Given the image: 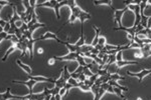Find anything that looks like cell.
<instances>
[{"instance_id": "1", "label": "cell", "mask_w": 151, "mask_h": 100, "mask_svg": "<svg viewBox=\"0 0 151 100\" xmlns=\"http://www.w3.org/2000/svg\"><path fill=\"white\" fill-rule=\"evenodd\" d=\"M92 16L91 14H89L88 12L84 11V10L81 9L80 6H76V7L72 8L71 9V15H70V18L69 20L64 24L63 26L67 25V24H73L76 20H80L81 21V24H84V22L86 21L87 19H90Z\"/></svg>"}, {"instance_id": "2", "label": "cell", "mask_w": 151, "mask_h": 100, "mask_svg": "<svg viewBox=\"0 0 151 100\" xmlns=\"http://www.w3.org/2000/svg\"><path fill=\"white\" fill-rule=\"evenodd\" d=\"M71 0H64V1H56V0H50V1H46L42 2V3L36 5V7H48V8H52L56 12V16L58 19L61 18V14H60V8L63 7L65 5H70Z\"/></svg>"}, {"instance_id": "3", "label": "cell", "mask_w": 151, "mask_h": 100, "mask_svg": "<svg viewBox=\"0 0 151 100\" xmlns=\"http://www.w3.org/2000/svg\"><path fill=\"white\" fill-rule=\"evenodd\" d=\"M62 28L63 27H61L60 29H58V32H60ZM58 32H56V33H52V32H48H48H46L44 34H42L40 37H38V40H39V41H41V40H46V39H54V40H56V42H58V43L65 44V45H66L67 41H63V40H61V39H58V36H56Z\"/></svg>"}, {"instance_id": "4", "label": "cell", "mask_w": 151, "mask_h": 100, "mask_svg": "<svg viewBox=\"0 0 151 100\" xmlns=\"http://www.w3.org/2000/svg\"><path fill=\"white\" fill-rule=\"evenodd\" d=\"M81 53L78 52H70L65 56H54V60H60V61H77V58Z\"/></svg>"}, {"instance_id": "5", "label": "cell", "mask_w": 151, "mask_h": 100, "mask_svg": "<svg viewBox=\"0 0 151 100\" xmlns=\"http://www.w3.org/2000/svg\"><path fill=\"white\" fill-rule=\"evenodd\" d=\"M16 50H20V51L22 52V43H21V41L17 42V43H12L11 47H10L9 49L6 51L5 55H4V56L2 57V59H1L2 62H5L6 59L8 58V56H9V55L11 54L12 52H14V51H16Z\"/></svg>"}, {"instance_id": "6", "label": "cell", "mask_w": 151, "mask_h": 100, "mask_svg": "<svg viewBox=\"0 0 151 100\" xmlns=\"http://www.w3.org/2000/svg\"><path fill=\"white\" fill-rule=\"evenodd\" d=\"M128 7H125L123 8V9H115L114 10V12H115V14H114V23L115 24H119V27L120 26H122V17H123L124 13H125L126 11H128Z\"/></svg>"}, {"instance_id": "7", "label": "cell", "mask_w": 151, "mask_h": 100, "mask_svg": "<svg viewBox=\"0 0 151 100\" xmlns=\"http://www.w3.org/2000/svg\"><path fill=\"white\" fill-rule=\"evenodd\" d=\"M11 89L7 88L5 92L0 93V100H9V99H16V100H23V96H17V95H13L11 92Z\"/></svg>"}, {"instance_id": "8", "label": "cell", "mask_w": 151, "mask_h": 100, "mask_svg": "<svg viewBox=\"0 0 151 100\" xmlns=\"http://www.w3.org/2000/svg\"><path fill=\"white\" fill-rule=\"evenodd\" d=\"M127 74L130 75V76L137 77V78L139 79V83H141L144 77L147 76V75H151V69H143V70L139 73H132L130 72V71H127Z\"/></svg>"}, {"instance_id": "9", "label": "cell", "mask_w": 151, "mask_h": 100, "mask_svg": "<svg viewBox=\"0 0 151 100\" xmlns=\"http://www.w3.org/2000/svg\"><path fill=\"white\" fill-rule=\"evenodd\" d=\"M29 80H34L35 82H50L56 84V79H52V77L46 76H33V75H28Z\"/></svg>"}, {"instance_id": "10", "label": "cell", "mask_w": 151, "mask_h": 100, "mask_svg": "<svg viewBox=\"0 0 151 100\" xmlns=\"http://www.w3.org/2000/svg\"><path fill=\"white\" fill-rule=\"evenodd\" d=\"M46 95L44 92L40 93H28L27 95H24L23 98L26 100H44L46 99Z\"/></svg>"}, {"instance_id": "11", "label": "cell", "mask_w": 151, "mask_h": 100, "mask_svg": "<svg viewBox=\"0 0 151 100\" xmlns=\"http://www.w3.org/2000/svg\"><path fill=\"white\" fill-rule=\"evenodd\" d=\"M12 83H17V84H24L28 87L29 89V93H33V86L37 82H35L34 80H28V81H20V80H12Z\"/></svg>"}, {"instance_id": "12", "label": "cell", "mask_w": 151, "mask_h": 100, "mask_svg": "<svg viewBox=\"0 0 151 100\" xmlns=\"http://www.w3.org/2000/svg\"><path fill=\"white\" fill-rule=\"evenodd\" d=\"M114 30H115V31H117V30H123V31L127 32L129 35H131L132 37H135L136 33H137V27H134V26H132V27H129V28L123 27V26H120V27H118V28L115 27V28H114Z\"/></svg>"}, {"instance_id": "13", "label": "cell", "mask_w": 151, "mask_h": 100, "mask_svg": "<svg viewBox=\"0 0 151 100\" xmlns=\"http://www.w3.org/2000/svg\"><path fill=\"white\" fill-rule=\"evenodd\" d=\"M67 83H68V82H67V80L65 79L64 73H63V71H62V74H61V76L58 77V79H56V86L62 89V88H64V87L66 86Z\"/></svg>"}, {"instance_id": "14", "label": "cell", "mask_w": 151, "mask_h": 100, "mask_svg": "<svg viewBox=\"0 0 151 100\" xmlns=\"http://www.w3.org/2000/svg\"><path fill=\"white\" fill-rule=\"evenodd\" d=\"M135 23H134V27H137L140 23H141V15H140V5H136L135 7Z\"/></svg>"}, {"instance_id": "15", "label": "cell", "mask_w": 151, "mask_h": 100, "mask_svg": "<svg viewBox=\"0 0 151 100\" xmlns=\"http://www.w3.org/2000/svg\"><path fill=\"white\" fill-rule=\"evenodd\" d=\"M81 27H82V29H81V37H80V39L78 40L77 42L75 43V45L77 46V47H82V46H84L85 45V36H84V24H81Z\"/></svg>"}, {"instance_id": "16", "label": "cell", "mask_w": 151, "mask_h": 100, "mask_svg": "<svg viewBox=\"0 0 151 100\" xmlns=\"http://www.w3.org/2000/svg\"><path fill=\"white\" fill-rule=\"evenodd\" d=\"M94 5H108L109 7H111V9L115 10V8L112 6V1L111 0H95V1H93Z\"/></svg>"}, {"instance_id": "17", "label": "cell", "mask_w": 151, "mask_h": 100, "mask_svg": "<svg viewBox=\"0 0 151 100\" xmlns=\"http://www.w3.org/2000/svg\"><path fill=\"white\" fill-rule=\"evenodd\" d=\"M16 63H17V65L20 67V68H22L24 71H25L26 74H27V75H31V73H32V69L30 68L29 66H27V65L23 64V63H22L21 61L19 60V59H17V60H16Z\"/></svg>"}, {"instance_id": "18", "label": "cell", "mask_w": 151, "mask_h": 100, "mask_svg": "<svg viewBox=\"0 0 151 100\" xmlns=\"http://www.w3.org/2000/svg\"><path fill=\"white\" fill-rule=\"evenodd\" d=\"M138 62L136 61H129V60H121V61H116V65L119 68L125 66V65H137Z\"/></svg>"}, {"instance_id": "19", "label": "cell", "mask_w": 151, "mask_h": 100, "mask_svg": "<svg viewBox=\"0 0 151 100\" xmlns=\"http://www.w3.org/2000/svg\"><path fill=\"white\" fill-rule=\"evenodd\" d=\"M93 28H94V30L96 31V35H95V38H94V40H93V42H92L91 45L93 46V47H95V46L98 44V40H99V37L101 36V35H100V32H101V29H100L99 27H96L95 25L93 26Z\"/></svg>"}, {"instance_id": "20", "label": "cell", "mask_w": 151, "mask_h": 100, "mask_svg": "<svg viewBox=\"0 0 151 100\" xmlns=\"http://www.w3.org/2000/svg\"><path fill=\"white\" fill-rule=\"evenodd\" d=\"M66 46H67V48H68L70 52H78V53H80V48L77 47V46H76L75 44L70 43V42H69V40H67ZM81 55H82V54H81Z\"/></svg>"}, {"instance_id": "21", "label": "cell", "mask_w": 151, "mask_h": 100, "mask_svg": "<svg viewBox=\"0 0 151 100\" xmlns=\"http://www.w3.org/2000/svg\"><path fill=\"white\" fill-rule=\"evenodd\" d=\"M109 79L110 80H113V81H117V80H125L126 78L124 76H121V75L117 74V73H115V74H111V73H110Z\"/></svg>"}, {"instance_id": "22", "label": "cell", "mask_w": 151, "mask_h": 100, "mask_svg": "<svg viewBox=\"0 0 151 100\" xmlns=\"http://www.w3.org/2000/svg\"><path fill=\"white\" fill-rule=\"evenodd\" d=\"M77 62L79 63L80 66H87L88 65L85 61V56H83V55H79V56H78Z\"/></svg>"}, {"instance_id": "23", "label": "cell", "mask_w": 151, "mask_h": 100, "mask_svg": "<svg viewBox=\"0 0 151 100\" xmlns=\"http://www.w3.org/2000/svg\"><path fill=\"white\" fill-rule=\"evenodd\" d=\"M141 2L142 1H140V0H130V1H123V3L128 6V5H140Z\"/></svg>"}, {"instance_id": "24", "label": "cell", "mask_w": 151, "mask_h": 100, "mask_svg": "<svg viewBox=\"0 0 151 100\" xmlns=\"http://www.w3.org/2000/svg\"><path fill=\"white\" fill-rule=\"evenodd\" d=\"M62 71H63V73H64L65 79H66L67 82H68V80L71 78V73L69 72V70H68V66H65V67H64V69H63Z\"/></svg>"}, {"instance_id": "25", "label": "cell", "mask_w": 151, "mask_h": 100, "mask_svg": "<svg viewBox=\"0 0 151 100\" xmlns=\"http://www.w3.org/2000/svg\"><path fill=\"white\" fill-rule=\"evenodd\" d=\"M113 63H116V54H111L109 55V58H108V62H107V65H111Z\"/></svg>"}, {"instance_id": "26", "label": "cell", "mask_w": 151, "mask_h": 100, "mask_svg": "<svg viewBox=\"0 0 151 100\" xmlns=\"http://www.w3.org/2000/svg\"><path fill=\"white\" fill-rule=\"evenodd\" d=\"M6 5H10L12 7V6L14 5V2L13 1H1V0H0V10Z\"/></svg>"}, {"instance_id": "27", "label": "cell", "mask_w": 151, "mask_h": 100, "mask_svg": "<svg viewBox=\"0 0 151 100\" xmlns=\"http://www.w3.org/2000/svg\"><path fill=\"white\" fill-rule=\"evenodd\" d=\"M98 44L99 45H102V46H105L107 44V39H106L105 36H100L99 37V40H98Z\"/></svg>"}, {"instance_id": "28", "label": "cell", "mask_w": 151, "mask_h": 100, "mask_svg": "<svg viewBox=\"0 0 151 100\" xmlns=\"http://www.w3.org/2000/svg\"><path fill=\"white\" fill-rule=\"evenodd\" d=\"M79 88H81L83 91H91V87L87 86L84 82H79Z\"/></svg>"}, {"instance_id": "29", "label": "cell", "mask_w": 151, "mask_h": 100, "mask_svg": "<svg viewBox=\"0 0 151 100\" xmlns=\"http://www.w3.org/2000/svg\"><path fill=\"white\" fill-rule=\"evenodd\" d=\"M84 68H85V66H80V65H79V67L76 69V70L72 73V74H75V75L82 74V73H84Z\"/></svg>"}, {"instance_id": "30", "label": "cell", "mask_w": 151, "mask_h": 100, "mask_svg": "<svg viewBox=\"0 0 151 100\" xmlns=\"http://www.w3.org/2000/svg\"><path fill=\"white\" fill-rule=\"evenodd\" d=\"M114 93H116V95H117L118 97H120V98H125V97L123 96V94H122V90L119 88H117V87H114Z\"/></svg>"}, {"instance_id": "31", "label": "cell", "mask_w": 151, "mask_h": 100, "mask_svg": "<svg viewBox=\"0 0 151 100\" xmlns=\"http://www.w3.org/2000/svg\"><path fill=\"white\" fill-rule=\"evenodd\" d=\"M68 83H70V84H72L74 87H79V82H78V80H77V79L72 78V77H71V78L68 80Z\"/></svg>"}, {"instance_id": "32", "label": "cell", "mask_w": 151, "mask_h": 100, "mask_svg": "<svg viewBox=\"0 0 151 100\" xmlns=\"http://www.w3.org/2000/svg\"><path fill=\"white\" fill-rule=\"evenodd\" d=\"M87 78H88V77L86 76L84 73H82V74L79 76V78H78V81H79V82H85L86 79H87Z\"/></svg>"}, {"instance_id": "33", "label": "cell", "mask_w": 151, "mask_h": 100, "mask_svg": "<svg viewBox=\"0 0 151 100\" xmlns=\"http://www.w3.org/2000/svg\"><path fill=\"white\" fill-rule=\"evenodd\" d=\"M134 56L136 57V58H142V53H141V50L137 51V52H135V55Z\"/></svg>"}, {"instance_id": "34", "label": "cell", "mask_w": 151, "mask_h": 100, "mask_svg": "<svg viewBox=\"0 0 151 100\" xmlns=\"http://www.w3.org/2000/svg\"><path fill=\"white\" fill-rule=\"evenodd\" d=\"M48 63L50 65H54V63H56V60H54V57H52V58H50V59L48 60Z\"/></svg>"}, {"instance_id": "35", "label": "cell", "mask_w": 151, "mask_h": 100, "mask_svg": "<svg viewBox=\"0 0 151 100\" xmlns=\"http://www.w3.org/2000/svg\"><path fill=\"white\" fill-rule=\"evenodd\" d=\"M146 29H151V16L147 20V27H146Z\"/></svg>"}, {"instance_id": "36", "label": "cell", "mask_w": 151, "mask_h": 100, "mask_svg": "<svg viewBox=\"0 0 151 100\" xmlns=\"http://www.w3.org/2000/svg\"><path fill=\"white\" fill-rule=\"evenodd\" d=\"M147 38L151 40V29H147Z\"/></svg>"}, {"instance_id": "37", "label": "cell", "mask_w": 151, "mask_h": 100, "mask_svg": "<svg viewBox=\"0 0 151 100\" xmlns=\"http://www.w3.org/2000/svg\"><path fill=\"white\" fill-rule=\"evenodd\" d=\"M56 100H62V96H61L60 94H58V95H56Z\"/></svg>"}, {"instance_id": "38", "label": "cell", "mask_w": 151, "mask_h": 100, "mask_svg": "<svg viewBox=\"0 0 151 100\" xmlns=\"http://www.w3.org/2000/svg\"><path fill=\"white\" fill-rule=\"evenodd\" d=\"M42 52H44V49H42V48H38V49H37V53H38V54H41Z\"/></svg>"}, {"instance_id": "39", "label": "cell", "mask_w": 151, "mask_h": 100, "mask_svg": "<svg viewBox=\"0 0 151 100\" xmlns=\"http://www.w3.org/2000/svg\"><path fill=\"white\" fill-rule=\"evenodd\" d=\"M3 31H4V28L2 27L1 25H0V33H2V32H3Z\"/></svg>"}, {"instance_id": "40", "label": "cell", "mask_w": 151, "mask_h": 100, "mask_svg": "<svg viewBox=\"0 0 151 100\" xmlns=\"http://www.w3.org/2000/svg\"><path fill=\"white\" fill-rule=\"evenodd\" d=\"M50 100H56V97H54V96H52V98H50Z\"/></svg>"}, {"instance_id": "41", "label": "cell", "mask_w": 151, "mask_h": 100, "mask_svg": "<svg viewBox=\"0 0 151 100\" xmlns=\"http://www.w3.org/2000/svg\"><path fill=\"white\" fill-rule=\"evenodd\" d=\"M147 4H151V0H148V1H147Z\"/></svg>"}, {"instance_id": "42", "label": "cell", "mask_w": 151, "mask_h": 100, "mask_svg": "<svg viewBox=\"0 0 151 100\" xmlns=\"http://www.w3.org/2000/svg\"><path fill=\"white\" fill-rule=\"evenodd\" d=\"M137 100H142V99H141V98H138Z\"/></svg>"}, {"instance_id": "43", "label": "cell", "mask_w": 151, "mask_h": 100, "mask_svg": "<svg viewBox=\"0 0 151 100\" xmlns=\"http://www.w3.org/2000/svg\"><path fill=\"white\" fill-rule=\"evenodd\" d=\"M123 100H127V99H126V98H123Z\"/></svg>"}]
</instances>
